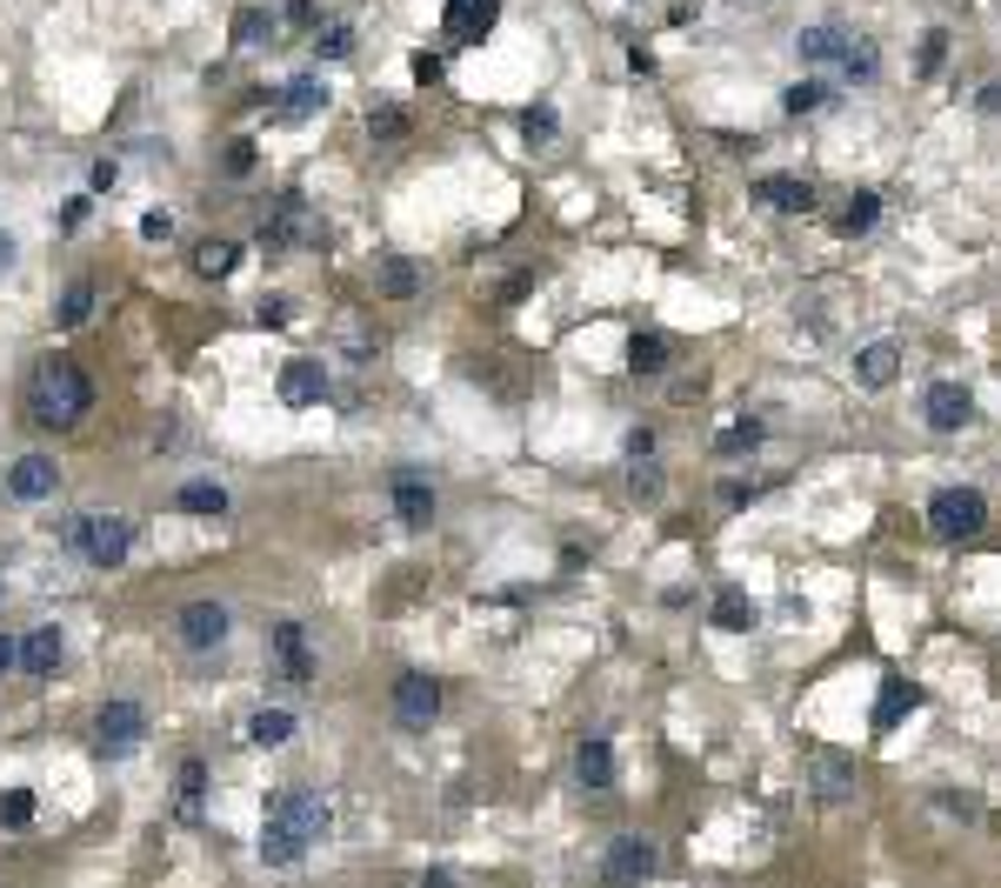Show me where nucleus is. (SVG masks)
Listing matches in <instances>:
<instances>
[{
    "label": "nucleus",
    "instance_id": "nucleus-33",
    "mask_svg": "<svg viewBox=\"0 0 1001 888\" xmlns=\"http://www.w3.org/2000/svg\"><path fill=\"white\" fill-rule=\"evenodd\" d=\"M381 288H387L394 301H407L414 288H421V274H414V261H381Z\"/></svg>",
    "mask_w": 1001,
    "mask_h": 888
},
{
    "label": "nucleus",
    "instance_id": "nucleus-27",
    "mask_svg": "<svg viewBox=\"0 0 1001 888\" xmlns=\"http://www.w3.org/2000/svg\"><path fill=\"white\" fill-rule=\"evenodd\" d=\"M234 261H240V248H234V240H201V248H194V268H201L207 281L234 274Z\"/></svg>",
    "mask_w": 1001,
    "mask_h": 888
},
{
    "label": "nucleus",
    "instance_id": "nucleus-49",
    "mask_svg": "<svg viewBox=\"0 0 1001 888\" xmlns=\"http://www.w3.org/2000/svg\"><path fill=\"white\" fill-rule=\"evenodd\" d=\"M981 114H1001V80H988V88H981Z\"/></svg>",
    "mask_w": 1001,
    "mask_h": 888
},
{
    "label": "nucleus",
    "instance_id": "nucleus-6",
    "mask_svg": "<svg viewBox=\"0 0 1001 888\" xmlns=\"http://www.w3.org/2000/svg\"><path fill=\"white\" fill-rule=\"evenodd\" d=\"M654 868H661V848H654L648 835H621V842L608 848V862H601L608 888H641V881H648Z\"/></svg>",
    "mask_w": 1001,
    "mask_h": 888
},
{
    "label": "nucleus",
    "instance_id": "nucleus-2",
    "mask_svg": "<svg viewBox=\"0 0 1001 888\" xmlns=\"http://www.w3.org/2000/svg\"><path fill=\"white\" fill-rule=\"evenodd\" d=\"M94 408V381L80 374L74 361H47L34 374V421L41 428H80Z\"/></svg>",
    "mask_w": 1001,
    "mask_h": 888
},
{
    "label": "nucleus",
    "instance_id": "nucleus-47",
    "mask_svg": "<svg viewBox=\"0 0 1001 888\" xmlns=\"http://www.w3.org/2000/svg\"><path fill=\"white\" fill-rule=\"evenodd\" d=\"M628 454H634V461H648V454H654V435H648V428H634V435H628Z\"/></svg>",
    "mask_w": 1001,
    "mask_h": 888
},
{
    "label": "nucleus",
    "instance_id": "nucleus-8",
    "mask_svg": "<svg viewBox=\"0 0 1001 888\" xmlns=\"http://www.w3.org/2000/svg\"><path fill=\"white\" fill-rule=\"evenodd\" d=\"M301 240H314V214H307L301 194H281L261 214V248H301Z\"/></svg>",
    "mask_w": 1001,
    "mask_h": 888
},
{
    "label": "nucleus",
    "instance_id": "nucleus-23",
    "mask_svg": "<svg viewBox=\"0 0 1001 888\" xmlns=\"http://www.w3.org/2000/svg\"><path fill=\"white\" fill-rule=\"evenodd\" d=\"M288 735H294L288 708H255V715H247V742H255V749H281Z\"/></svg>",
    "mask_w": 1001,
    "mask_h": 888
},
{
    "label": "nucleus",
    "instance_id": "nucleus-16",
    "mask_svg": "<svg viewBox=\"0 0 1001 888\" xmlns=\"http://www.w3.org/2000/svg\"><path fill=\"white\" fill-rule=\"evenodd\" d=\"M320 108H327V88H320L314 74H294L288 88L274 94V114H281V121H314Z\"/></svg>",
    "mask_w": 1001,
    "mask_h": 888
},
{
    "label": "nucleus",
    "instance_id": "nucleus-1",
    "mask_svg": "<svg viewBox=\"0 0 1001 888\" xmlns=\"http://www.w3.org/2000/svg\"><path fill=\"white\" fill-rule=\"evenodd\" d=\"M320 835H327V801L314 788H281L268 801V822H261V862L268 868H294Z\"/></svg>",
    "mask_w": 1001,
    "mask_h": 888
},
{
    "label": "nucleus",
    "instance_id": "nucleus-20",
    "mask_svg": "<svg viewBox=\"0 0 1001 888\" xmlns=\"http://www.w3.org/2000/svg\"><path fill=\"white\" fill-rule=\"evenodd\" d=\"M855 374H862V387H888V381L901 374V348H895V341H868V348L855 355Z\"/></svg>",
    "mask_w": 1001,
    "mask_h": 888
},
{
    "label": "nucleus",
    "instance_id": "nucleus-17",
    "mask_svg": "<svg viewBox=\"0 0 1001 888\" xmlns=\"http://www.w3.org/2000/svg\"><path fill=\"white\" fill-rule=\"evenodd\" d=\"M274 655H281L288 682H314V649H307V628H301V621H274Z\"/></svg>",
    "mask_w": 1001,
    "mask_h": 888
},
{
    "label": "nucleus",
    "instance_id": "nucleus-34",
    "mask_svg": "<svg viewBox=\"0 0 1001 888\" xmlns=\"http://www.w3.org/2000/svg\"><path fill=\"white\" fill-rule=\"evenodd\" d=\"M314 54H327V60H348V54H355V34H348L341 21H327V27L314 34Z\"/></svg>",
    "mask_w": 1001,
    "mask_h": 888
},
{
    "label": "nucleus",
    "instance_id": "nucleus-7",
    "mask_svg": "<svg viewBox=\"0 0 1001 888\" xmlns=\"http://www.w3.org/2000/svg\"><path fill=\"white\" fill-rule=\"evenodd\" d=\"M435 715H441V682L435 675H401L394 682V721H401V729L421 735Z\"/></svg>",
    "mask_w": 1001,
    "mask_h": 888
},
{
    "label": "nucleus",
    "instance_id": "nucleus-41",
    "mask_svg": "<svg viewBox=\"0 0 1001 888\" xmlns=\"http://www.w3.org/2000/svg\"><path fill=\"white\" fill-rule=\"evenodd\" d=\"M221 168H227V175H247V168H255V140H227V160H221Z\"/></svg>",
    "mask_w": 1001,
    "mask_h": 888
},
{
    "label": "nucleus",
    "instance_id": "nucleus-39",
    "mask_svg": "<svg viewBox=\"0 0 1001 888\" xmlns=\"http://www.w3.org/2000/svg\"><path fill=\"white\" fill-rule=\"evenodd\" d=\"M368 134H374V140H401V134H407V114H401V108H374V114H368Z\"/></svg>",
    "mask_w": 1001,
    "mask_h": 888
},
{
    "label": "nucleus",
    "instance_id": "nucleus-31",
    "mask_svg": "<svg viewBox=\"0 0 1001 888\" xmlns=\"http://www.w3.org/2000/svg\"><path fill=\"white\" fill-rule=\"evenodd\" d=\"M234 41H247V47H255V41H274V14L240 8V14H234Z\"/></svg>",
    "mask_w": 1001,
    "mask_h": 888
},
{
    "label": "nucleus",
    "instance_id": "nucleus-32",
    "mask_svg": "<svg viewBox=\"0 0 1001 888\" xmlns=\"http://www.w3.org/2000/svg\"><path fill=\"white\" fill-rule=\"evenodd\" d=\"M27 822H34V795L8 788V795H0V829H27Z\"/></svg>",
    "mask_w": 1001,
    "mask_h": 888
},
{
    "label": "nucleus",
    "instance_id": "nucleus-26",
    "mask_svg": "<svg viewBox=\"0 0 1001 888\" xmlns=\"http://www.w3.org/2000/svg\"><path fill=\"white\" fill-rule=\"evenodd\" d=\"M574 775H581V788H608V782H615V749H608V742H581Z\"/></svg>",
    "mask_w": 1001,
    "mask_h": 888
},
{
    "label": "nucleus",
    "instance_id": "nucleus-51",
    "mask_svg": "<svg viewBox=\"0 0 1001 888\" xmlns=\"http://www.w3.org/2000/svg\"><path fill=\"white\" fill-rule=\"evenodd\" d=\"M0 268H14V234H0Z\"/></svg>",
    "mask_w": 1001,
    "mask_h": 888
},
{
    "label": "nucleus",
    "instance_id": "nucleus-44",
    "mask_svg": "<svg viewBox=\"0 0 1001 888\" xmlns=\"http://www.w3.org/2000/svg\"><path fill=\"white\" fill-rule=\"evenodd\" d=\"M628 488H634V495H661V468H641V461H634V474H628Z\"/></svg>",
    "mask_w": 1001,
    "mask_h": 888
},
{
    "label": "nucleus",
    "instance_id": "nucleus-48",
    "mask_svg": "<svg viewBox=\"0 0 1001 888\" xmlns=\"http://www.w3.org/2000/svg\"><path fill=\"white\" fill-rule=\"evenodd\" d=\"M414 80H441V60H435V54H414Z\"/></svg>",
    "mask_w": 1001,
    "mask_h": 888
},
{
    "label": "nucleus",
    "instance_id": "nucleus-11",
    "mask_svg": "<svg viewBox=\"0 0 1001 888\" xmlns=\"http://www.w3.org/2000/svg\"><path fill=\"white\" fill-rule=\"evenodd\" d=\"M175 634L188 641V649H221V641H227V608L221 602H188L175 615Z\"/></svg>",
    "mask_w": 1001,
    "mask_h": 888
},
{
    "label": "nucleus",
    "instance_id": "nucleus-14",
    "mask_svg": "<svg viewBox=\"0 0 1001 888\" xmlns=\"http://www.w3.org/2000/svg\"><path fill=\"white\" fill-rule=\"evenodd\" d=\"M387 495H394V515H401L407 528H428V521H435V488H428V481L414 474V468H401V474H394V488H387Z\"/></svg>",
    "mask_w": 1001,
    "mask_h": 888
},
{
    "label": "nucleus",
    "instance_id": "nucleus-45",
    "mask_svg": "<svg viewBox=\"0 0 1001 888\" xmlns=\"http://www.w3.org/2000/svg\"><path fill=\"white\" fill-rule=\"evenodd\" d=\"M288 314H294V307H288L281 294H268V301H261V328H281V321H288Z\"/></svg>",
    "mask_w": 1001,
    "mask_h": 888
},
{
    "label": "nucleus",
    "instance_id": "nucleus-3",
    "mask_svg": "<svg viewBox=\"0 0 1001 888\" xmlns=\"http://www.w3.org/2000/svg\"><path fill=\"white\" fill-rule=\"evenodd\" d=\"M67 541H74L80 554H88L94 569H121V561L134 554V521H127V515H108V508H94V515L67 521Z\"/></svg>",
    "mask_w": 1001,
    "mask_h": 888
},
{
    "label": "nucleus",
    "instance_id": "nucleus-21",
    "mask_svg": "<svg viewBox=\"0 0 1001 888\" xmlns=\"http://www.w3.org/2000/svg\"><path fill=\"white\" fill-rule=\"evenodd\" d=\"M755 194H762L768 207H781V214H808V207H814V188H808V181H795V175H768Z\"/></svg>",
    "mask_w": 1001,
    "mask_h": 888
},
{
    "label": "nucleus",
    "instance_id": "nucleus-9",
    "mask_svg": "<svg viewBox=\"0 0 1001 888\" xmlns=\"http://www.w3.org/2000/svg\"><path fill=\"white\" fill-rule=\"evenodd\" d=\"M922 415H929V428H935V435H955V428H968V421H975V394H968L961 381H935V387H929V401H922Z\"/></svg>",
    "mask_w": 1001,
    "mask_h": 888
},
{
    "label": "nucleus",
    "instance_id": "nucleus-15",
    "mask_svg": "<svg viewBox=\"0 0 1001 888\" xmlns=\"http://www.w3.org/2000/svg\"><path fill=\"white\" fill-rule=\"evenodd\" d=\"M320 394H327V368L320 361H288L281 368V401H288V408H320Z\"/></svg>",
    "mask_w": 1001,
    "mask_h": 888
},
{
    "label": "nucleus",
    "instance_id": "nucleus-46",
    "mask_svg": "<svg viewBox=\"0 0 1001 888\" xmlns=\"http://www.w3.org/2000/svg\"><path fill=\"white\" fill-rule=\"evenodd\" d=\"M14 668H21V641L0 634V675H14Z\"/></svg>",
    "mask_w": 1001,
    "mask_h": 888
},
{
    "label": "nucleus",
    "instance_id": "nucleus-24",
    "mask_svg": "<svg viewBox=\"0 0 1001 888\" xmlns=\"http://www.w3.org/2000/svg\"><path fill=\"white\" fill-rule=\"evenodd\" d=\"M175 508H181V515L214 521V515H227V488H221V481H188V488L175 495Z\"/></svg>",
    "mask_w": 1001,
    "mask_h": 888
},
{
    "label": "nucleus",
    "instance_id": "nucleus-42",
    "mask_svg": "<svg viewBox=\"0 0 1001 888\" xmlns=\"http://www.w3.org/2000/svg\"><path fill=\"white\" fill-rule=\"evenodd\" d=\"M942 54H948V34H942V27H929V41H922V74H935V67H942Z\"/></svg>",
    "mask_w": 1001,
    "mask_h": 888
},
{
    "label": "nucleus",
    "instance_id": "nucleus-40",
    "mask_svg": "<svg viewBox=\"0 0 1001 888\" xmlns=\"http://www.w3.org/2000/svg\"><path fill=\"white\" fill-rule=\"evenodd\" d=\"M762 441V421H734L728 435H721V454H741V448H755Z\"/></svg>",
    "mask_w": 1001,
    "mask_h": 888
},
{
    "label": "nucleus",
    "instance_id": "nucleus-22",
    "mask_svg": "<svg viewBox=\"0 0 1001 888\" xmlns=\"http://www.w3.org/2000/svg\"><path fill=\"white\" fill-rule=\"evenodd\" d=\"M21 668H27V675H54V668H60V628H34V634L21 641Z\"/></svg>",
    "mask_w": 1001,
    "mask_h": 888
},
{
    "label": "nucleus",
    "instance_id": "nucleus-4",
    "mask_svg": "<svg viewBox=\"0 0 1001 888\" xmlns=\"http://www.w3.org/2000/svg\"><path fill=\"white\" fill-rule=\"evenodd\" d=\"M981 521H988V495L981 488H942L929 502V528L942 541H968V535H981Z\"/></svg>",
    "mask_w": 1001,
    "mask_h": 888
},
{
    "label": "nucleus",
    "instance_id": "nucleus-12",
    "mask_svg": "<svg viewBox=\"0 0 1001 888\" xmlns=\"http://www.w3.org/2000/svg\"><path fill=\"white\" fill-rule=\"evenodd\" d=\"M60 488V468L47 461V454H21L14 468H8V495L14 502H47Z\"/></svg>",
    "mask_w": 1001,
    "mask_h": 888
},
{
    "label": "nucleus",
    "instance_id": "nucleus-30",
    "mask_svg": "<svg viewBox=\"0 0 1001 888\" xmlns=\"http://www.w3.org/2000/svg\"><path fill=\"white\" fill-rule=\"evenodd\" d=\"M881 221V194H855L848 207H842V234H868Z\"/></svg>",
    "mask_w": 1001,
    "mask_h": 888
},
{
    "label": "nucleus",
    "instance_id": "nucleus-35",
    "mask_svg": "<svg viewBox=\"0 0 1001 888\" xmlns=\"http://www.w3.org/2000/svg\"><path fill=\"white\" fill-rule=\"evenodd\" d=\"M821 101H828V88H821V80H795V88L781 94V108H788V114H814Z\"/></svg>",
    "mask_w": 1001,
    "mask_h": 888
},
{
    "label": "nucleus",
    "instance_id": "nucleus-37",
    "mask_svg": "<svg viewBox=\"0 0 1001 888\" xmlns=\"http://www.w3.org/2000/svg\"><path fill=\"white\" fill-rule=\"evenodd\" d=\"M201 782H207V768L188 755V762H181V816H194V809H201Z\"/></svg>",
    "mask_w": 1001,
    "mask_h": 888
},
{
    "label": "nucleus",
    "instance_id": "nucleus-29",
    "mask_svg": "<svg viewBox=\"0 0 1001 888\" xmlns=\"http://www.w3.org/2000/svg\"><path fill=\"white\" fill-rule=\"evenodd\" d=\"M88 314H94V281H74V288L60 294V328H80Z\"/></svg>",
    "mask_w": 1001,
    "mask_h": 888
},
{
    "label": "nucleus",
    "instance_id": "nucleus-50",
    "mask_svg": "<svg viewBox=\"0 0 1001 888\" xmlns=\"http://www.w3.org/2000/svg\"><path fill=\"white\" fill-rule=\"evenodd\" d=\"M421 888H454V875H448V868H428V875H421Z\"/></svg>",
    "mask_w": 1001,
    "mask_h": 888
},
{
    "label": "nucleus",
    "instance_id": "nucleus-43",
    "mask_svg": "<svg viewBox=\"0 0 1001 888\" xmlns=\"http://www.w3.org/2000/svg\"><path fill=\"white\" fill-rule=\"evenodd\" d=\"M140 234H147V240H167V234H175V214H167V207L140 214Z\"/></svg>",
    "mask_w": 1001,
    "mask_h": 888
},
{
    "label": "nucleus",
    "instance_id": "nucleus-5",
    "mask_svg": "<svg viewBox=\"0 0 1001 888\" xmlns=\"http://www.w3.org/2000/svg\"><path fill=\"white\" fill-rule=\"evenodd\" d=\"M147 742V708L140 701H108L101 715H94V749L101 755H127V749H140Z\"/></svg>",
    "mask_w": 1001,
    "mask_h": 888
},
{
    "label": "nucleus",
    "instance_id": "nucleus-36",
    "mask_svg": "<svg viewBox=\"0 0 1001 888\" xmlns=\"http://www.w3.org/2000/svg\"><path fill=\"white\" fill-rule=\"evenodd\" d=\"M554 127H561V121H554V108H548V101L521 114V140H535V147H541V140H554Z\"/></svg>",
    "mask_w": 1001,
    "mask_h": 888
},
{
    "label": "nucleus",
    "instance_id": "nucleus-13",
    "mask_svg": "<svg viewBox=\"0 0 1001 888\" xmlns=\"http://www.w3.org/2000/svg\"><path fill=\"white\" fill-rule=\"evenodd\" d=\"M795 47H801V60H808V67H848L855 34H848V27H834V21H821V27H808Z\"/></svg>",
    "mask_w": 1001,
    "mask_h": 888
},
{
    "label": "nucleus",
    "instance_id": "nucleus-25",
    "mask_svg": "<svg viewBox=\"0 0 1001 888\" xmlns=\"http://www.w3.org/2000/svg\"><path fill=\"white\" fill-rule=\"evenodd\" d=\"M755 621H762V608L747 602L741 588H721V595H715V628H728V634H747Z\"/></svg>",
    "mask_w": 1001,
    "mask_h": 888
},
{
    "label": "nucleus",
    "instance_id": "nucleus-28",
    "mask_svg": "<svg viewBox=\"0 0 1001 888\" xmlns=\"http://www.w3.org/2000/svg\"><path fill=\"white\" fill-rule=\"evenodd\" d=\"M628 368H634V374H661V368H667V341H661V335H634V341H628Z\"/></svg>",
    "mask_w": 1001,
    "mask_h": 888
},
{
    "label": "nucleus",
    "instance_id": "nucleus-18",
    "mask_svg": "<svg viewBox=\"0 0 1001 888\" xmlns=\"http://www.w3.org/2000/svg\"><path fill=\"white\" fill-rule=\"evenodd\" d=\"M914 708H922V688H914L908 675H888V682H881V695H875V729L888 735L895 721H901V715H914Z\"/></svg>",
    "mask_w": 1001,
    "mask_h": 888
},
{
    "label": "nucleus",
    "instance_id": "nucleus-38",
    "mask_svg": "<svg viewBox=\"0 0 1001 888\" xmlns=\"http://www.w3.org/2000/svg\"><path fill=\"white\" fill-rule=\"evenodd\" d=\"M848 80H875L881 74V54H875V41H855V54H848V67H842Z\"/></svg>",
    "mask_w": 1001,
    "mask_h": 888
},
{
    "label": "nucleus",
    "instance_id": "nucleus-10",
    "mask_svg": "<svg viewBox=\"0 0 1001 888\" xmlns=\"http://www.w3.org/2000/svg\"><path fill=\"white\" fill-rule=\"evenodd\" d=\"M808 782H814L821 801H855V788H862V782H855V762L834 755V749H814V755H808Z\"/></svg>",
    "mask_w": 1001,
    "mask_h": 888
},
{
    "label": "nucleus",
    "instance_id": "nucleus-19",
    "mask_svg": "<svg viewBox=\"0 0 1001 888\" xmlns=\"http://www.w3.org/2000/svg\"><path fill=\"white\" fill-rule=\"evenodd\" d=\"M501 14V0H448V34L454 41H481Z\"/></svg>",
    "mask_w": 1001,
    "mask_h": 888
}]
</instances>
